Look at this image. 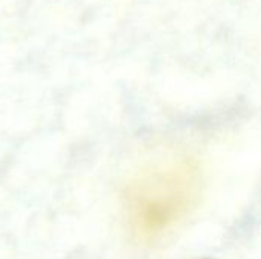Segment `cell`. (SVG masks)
<instances>
[{
	"label": "cell",
	"instance_id": "cell-1",
	"mask_svg": "<svg viewBox=\"0 0 261 259\" xmlns=\"http://www.w3.org/2000/svg\"><path fill=\"white\" fill-rule=\"evenodd\" d=\"M200 192L199 168L188 159H168L138 172L122 197L132 237L156 244L171 235L190 215Z\"/></svg>",
	"mask_w": 261,
	"mask_h": 259
}]
</instances>
